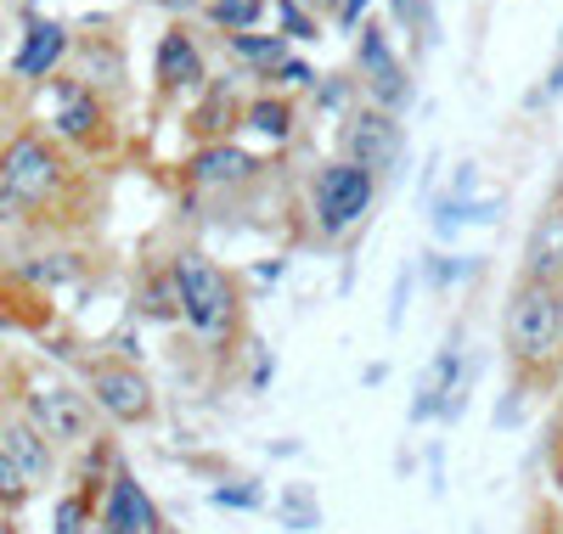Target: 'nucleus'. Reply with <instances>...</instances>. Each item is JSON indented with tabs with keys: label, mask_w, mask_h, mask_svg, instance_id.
I'll list each match as a JSON object with an SVG mask.
<instances>
[{
	"label": "nucleus",
	"mask_w": 563,
	"mask_h": 534,
	"mask_svg": "<svg viewBox=\"0 0 563 534\" xmlns=\"http://www.w3.org/2000/svg\"><path fill=\"white\" fill-rule=\"evenodd\" d=\"M225 52L238 63H249L260 79H276L282 63L294 57V40L288 34H225Z\"/></svg>",
	"instance_id": "17"
},
{
	"label": "nucleus",
	"mask_w": 563,
	"mask_h": 534,
	"mask_svg": "<svg viewBox=\"0 0 563 534\" xmlns=\"http://www.w3.org/2000/svg\"><path fill=\"white\" fill-rule=\"evenodd\" d=\"M135 310L147 315V321H180V287H175V270L153 276L147 287L135 293Z\"/></svg>",
	"instance_id": "20"
},
{
	"label": "nucleus",
	"mask_w": 563,
	"mask_h": 534,
	"mask_svg": "<svg viewBox=\"0 0 563 534\" xmlns=\"http://www.w3.org/2000/svg\"><path fill=\"white\" fill-rule=\"evenodd\" d=\"M384 377H389V366H384V360H372V366H366V371H361V382H366V388H378V382H384Z\"/></svg>",
	"instance_id": "37"
},
{
	"label": "nucleus",
	"mask_w": 563,
	"mask_h": 534,
	"mask_svg": "<svg viewBox=\"0 0 563 534\" xmlns=\"http://www.w3.org/2000/svg\"><path fill=\"white\" fill-rule=\"evenodd\" d=\"M558 96H563V57L547 68V79H541V90H536V102H558Z\"/></svg>",
	"instance_id": "35"
},
{
	"label": "nucleus",
	"mask_w": 563,
	"mask_h": 534,
	"mask_svg": "<svg viewBox=\"0 0 563 534\" xmlns=\"http://www.w3.org/2000/svg\"><path fill=\"white\" fill-rule=\"evenodd\" d=\"M249 113V102H238V90H231L225 79H209L203 85V102L192 108V130L203 147H214V141H231V124H238Z\"/></svg>",
	"instance_id": "14"
},
{
	"label": "nucleus",
	"mask_w": 563,
	"mask_h": 534,
	"mask_svg": "<svg viewBox=\"0 0 563 534\" xmlns=\"http://www.w3.org/2000/svg\"><path fill=\"white\" fill-rule=\"evenodd\" d=\"M316 102L350 119V113H355V108H350V79H344V74H327V85H316Z\"/></svg>",
	"instance_id": "30"
},
{
	"label": "nucleus",
	"mask_w": 563,
	"mask_h": 534,
	"mask_svg": "<svg viewBox=\"0 0 563 534\" xmlns=\"http://www.w3.org/2000/svg\"><path fill=\"white\" fill-rule=\"evenodd\" d=\"M153 79H158V96H186V90H203V85H209V63H203V45L192 40V29L175 23V29L158 40Z\"/></svg>",
	"instance_id": "10"
},
{
	"label": "nucleus",
	"mask_w": 563,
	"mask_h": 534,
	"mask_svg": "<svg viewBox=\"0 0 563 534\" xmlns=\"http://www.w3.org/2000/svg\"><path fill=\"white\" fill-rule=\"evenodd\" d=\"M97 507H102V501H90L85 490L57 496V507H52V534H90V529H97Z\"/></svg>",
	"instance_id": "21"
},
{
	"label": "nucleus",
	"mask_w": 563,
	"mask_h": 534,
	"mask_svg": "<svg viewBox=\"0 0 563 534\" xmlns=\"http://www.w3.org/2000/svg\"><path fill=\"white\" fill-rule=\"evenodd\" d=\"M23 416L52 440L57 450H79V445H97V405H90L85 388L74 382H34L29 400H23Z\"/></svg>",
	"instance_id": "5"
},
{
	"label": "nucleus",
	"mask_w": 563,
	"mask_h": 534,
	"mask_svg": "<svg viewBox=\"0 0 563 534\" xmlns=\"http://www.w3.org/2000/svg\"><path fill=\"white\" fill-rule=\"evenodd\" d=\"M214 507H243V512H260L265 507V490L254 478H231V483H220L214 490Z\"/></svg>",
	"instance_id": "25"
},
{
	"label": "nucleus",
	"mask_w": 563,
	"mask_h": 534,
	"mask_svg": "<svg viewBox=\"0 0 563 534\" xmlns=\"http://www.w3.org/2000/svg\"><path fill=\"white\" fill-rule=\"evenodd\" d=\"M400 153H406V130H400V119L384 113V108L366 102V108H355V113L339 124V158H350V164H361V169H372V175L395 169Z\"/></svg>",
	"instance_id": "7"
},
{
	"label": "nucleus",
	"mask_w": 563,
	"mask_h": 534,
	"mask_svg": "<svg viewBox=\"0 0 563 534\" xmlns=\"http://www.w3.org/2000/svg\"><path fill=\"white\" fill-rule=\"evenodd\" d=\"M541 461H547V483H552V496H563V427H558V422H547Z\"/></svg>",
	"instance_id": "28"
},
{
	"label": "nucleus",
	"mask_w": 563,
	"mask_h": 534,
	"mask_svg": "<svg viewBox=\"0 0 563 534\" xmlns=\"http://www.w3.org/2000/svg\"><path fill=\"white\" fill-rule=\"evenodd\" d=\"M276 23L288 40H316V18L305 12V0H276Z\"/></svg>",
	"instance_id": "27"
},
{
	"label": "nucleus",
	"mask_w": 563,
	"mask_h": 534,
	"mask_svg": "<svg viewBox=\"0 0 563 534\" xmlns=\"http://www.w3.org/2000/svg\"><path fill=\"white\" fill-rule=\"evenodd\" d=\"M68 57V29L63 23H29V34H23V52H18V74L23 79H45L57 63Z\"/></svg>",
	"instance_id": "16"
},
{
	"label": "nucleus",
	"mask_w": 563,
	"mask_h": 534,
	"mask_svg": "<svg viewBox=\"0 0 563 534\" xmlns=\"http://www.w3.org/2000/svg\"><path fill=\"white\" fill-rule=\"evenodd\" d=\"M552 422H558V427H563V388H558V411H552Z\"/></svg>",
	"instance_id": "39"
},
{
	"label": "nucleus",
	"mask_w": 563,
	"mask_h": 534,
	"mask_svg": "<svg viewBox=\"0 0 563 534\" xmlns=\"http://www.w3.org/2000/svg\"><path fill=\"white\" fill-rule=\"evenodd\" d=\"M249 382H254V388H265V382H271V355H265V349L254 355V377H249Z\"/></svg>",
	"instance_id": "36"
},
{
	"label": "nucleus",
	"mask_w": 563,
	"mask_h": 534,
	"mask_svg": "<svg viewBox=\"0 0 563 534\" xmlns=\"http://www.w3.org/2000/svg\"><path fill=\"white\" fill-rule=\"evenodd\" d=\"M558 45H563V34H558Z\"/></svg>",
	"instance_id": "43"
},
{
	"label": "nucleus",
	"mask_w": 563,
	"mask_h": 534,
	"mask_svg": "<svg viewBox=\"0 0 563 534\" xmlns=\"http://www.w3.org/2000/svg\"><path fill=\"white\" fill-rule=\"evenodd\" d=\"M558 321H563V281H558Z\"/></svg>",
	"instance_id": "41"
},
{
	"label": "nucleus",
	"mask_w": 563,
	"mask_h": 534,
	"mask_svg": "<svg viewBox=\"0 0 563 534\" xmlns=\"http://www.w3.org/2000/svg\"><path fill=\"white\" fill-rule=\"evenodd\" d=\"M0 450L18 461V472L34 483V490L57 478V445L45 440V433H40L29 416H7V422H0Z\"/></svg>",
	"instance_id": "11"
},
{
	"label": "nucleus",
	"mask_w": 563,
	"mask_h": 534,
	"mask_svg": "<svg viewBox=\"0 0 563 534\" xmlns=\"http://www.w3.org/2000/svg\"><path fill=\"white\" fill-rule=\"evenodd\" d=\"M97 534H175V529L158 512V501L147 496V483L119 461L102 490V507H97Z\"/></svg>",
	"instance_id": "8"
},
{
	"label": "nucleus",
	"mask_w": 563,
	"mask_h": 534,
	"mask_svg": "<svg viewBox=\"0 0 563 534\" xmlns=\"http://www.w3.org/2000/svg\"><path fill=\"white\" fill-rule=\"evenodd\" d=\"M260 18H265V0H209V23L220 34H254Z\"/></svg>",
	"instance_id": "22"
},
{
	"label": "nucleus",
	"mask_w": 563,
	"mask_h": 534,
	"mask_svg": "<svg viewBox=\"0 0 563 534\" xmlns=\"http://www.w3.org/2000/svg\"><path fill=\"white\" fill-rule=\"evenodd\" d=\"M389 7H395V23H400L406 34H422V40H434V34H440L429 0H389Z\"/></svg>",
	"instance_id": "23"
},
{
	"label": "nucleus",
	"mask_w": 563,
	"mask_h": 534,
	"mask_svg": "<svg viewBox=\"0 0 563 534\" xmlns=\"http://www.w3.org/2000/svg\"><path fill=\"white\" fill-rule=\"evenodd\" d=\"M321 7H327V12H333V18L344 23V29H355V23H361V12L372 7V0H321Z\"/></svg>",
	"instance_id": "34"
},
{
	"label": "nucleus",
	"mask_w": 563,
	"mask_h": 534,
	"mask_svg": "<svg viewBox=\"0 0 563 534\" xmlns=\"http://www.w3.org/2000/svg\"><path fill=\"white\" fill-rule=\"evenodd\" d=\"M63 180H68L63 153H57L45 135H34V130H23V135L12 141V147L0 153V186H7L23 209L52 203L57 191H63Z\"/></svg>",
	"instance_id": "6"
},
{
	"label": "nucleus",
	"mask_w": 563,
	"mask_h": 534,
	"mask_svg": "<svg viewBox=\"0 0 563 534\" xmlns=\"http://www.w3.org/2000/svg\"><path fill=\"white\" fill-rule=\"evenodd\" d=\"M501 349L512 366V382L525 388H547L552 377H563V321H558V287L519 276L512 293L501 304Z\"/></svg>",
	"instance_id": "1"
},
{
	"label": "nucleus",
	"mask_w": 563,
	"mask_h": 534,
	"mask_svg": "<svg viewBox=\"0 0 563 534\" xmlns=\"http://www.w3.org/2000/svg\"><path fill=\"white\" fill-rule=\"evenodd\" d=\"M186 169H192L198 186H238V180H249L260 164L238 147V141H214V147H198Z\"/></svg>",
	"instance_id": "15"
},
{
	"label": "nucleus",
	"mask_w": 563,
	"mask_h": 534,
	"mask_svg": "<svg viewBox=\"0 0 563 534\" xmlns=\"http://www.w3.org/2000/svg\"><path fill=\"white\" fill-rule=\"evenodd\" d=\"M0 534H23V529H18V523H0Z\"/></svg>",
	"instance_id": "40"
},
{
	"label": "nucleus",
	"mask_w": 563,
	"mask_h": 534,
	"mask_svg": "<svg viewBox=\"0 0 563 534\" xmlns=\"http://www.w3.org/2000/svg\"><path fill=\"white\" fill-rule=\"evenodd\" d=\"M525 534H558V501H552V496H541V501L530 507V518H525Z\"/></svg>",
	"instance_id": "32"
},
{
	"label": "nucleus",
	"mask_w": 563,
	"mask_h": 534,
	"mask_svg": "<svg viewBox=\"0 0 563 534\" xmlns=\"http://www.w3.org/2000/svg\"><path fill=\"white\" fill-rule=\"evenodd\" d=\"M79 57H85V79H90V85H102V68H108V79H113V85L124 79V57L113 52V45H97V40H90Z\"/></svg>",
	"instance_id": "24"
},
{
	"label": "nucleus",
	"mask_w": 563,
	"mask_h": 534,
	"mask_svg": "<svg viewBox=\"0 0 563 534\" xmlns=\"http://www.w3.org/2000/svg\"><path fill=\"white\" fill-rule=\"evenodd\" d=\"M276 79H282V85H294V90H299V85H316L321 74H316V68H310L305 57H288V63H282V74H276Z\"/></svg>",
	"instance_id": "33"
},
{
	"label": "nucleus",
	"mask_w": 563,
	"mask_h": 534,
	"mask_svg": "<svg viewBox=\"0 0 563 534\" xmlns=\"http://www.w3.org/2000/svg\"><path fill=\"white\" fill-rule=\"evenodd\" d=\"M102 96L90 90V85H63V108H57V135L74 141V147H97L102 141Z\"/></svg>",
	"instance_id": "12"
},
{
	"label": "nucleus",
	"mask_w": 563,
	"mask_h": 534,
	"mask_svg": "<svg viewBox=\"0 0 563 534\" xmlns=\"http://www.w3.org/2000/svg\"><path fill=\"white\" fill-rule=\"evenodd\" d=\"M355 57H361V85L372 96V108H384V113H400L411 102V74L406 63L395 57V45L384 34V23H361V40H355Z\"/></svg>",
	"instance_id": "9"
},
{
	"label": "nucleus",
	"mask_w": 563,
	"mask_h": 534,
	"mask_svg": "<svg viewBox=\"0 0 563 534\" xmlns=\"http://www.w3.org/2000/svg\"><path fill=\"white\" fill-rule=\"evenodd\" d=\"M474 534H485V529H474Z\"/></svg>",
	"instance_id": "44"
},
{
	"label": "nucleus",
	"mask_w": 563,
	"mask_h": 534,
	"mask_svg": "<svg viewBox=\"0 0 563 534\" xmlns=\"http://www.w3.org/2000/svg\"><path fill=\"white\" fill-rule=\"evenodd\" d=\"M372 198H378V175L361 169V164H350V158H333V164H321V169H316V186H310V214H316L321 236L333 242V236H344L350 225H361V220H366Z\"/></svg>",
	"instance_id": "4"
},
{
	"label": "nucleus",
	"mask_w": 563,
	"mask_h": 534,
	"mask_svg": "<svg viewBox=\"0 0 563 534\" xmlns=\"http://www.w3.org/2000/svg\"><path fill=\"white\" fill-rule=\"evenodd\" d=\"M558 534H563V507H558Z\"/></svg>",
	"instance_id": "42"
},
{
	"label": "nucleus",
	"mask_w": 563,
	"mask_h": 534,
	"mask_svg": "<svg viewBox=\"0 0 563 534\" xmlns=\"http://www.w3.org/2000/svg\"><path fill=\"white\" fill-rule=\"evenodd\" d=\"M294 119H299V108L288 102V96H254L249 113H243V124L260 130V135H271V141H288L294 135Z\"/></svg>",
	"instance_id": "18"
},
{
	"label": "nucleus",
	"mask_w": 563,
	"mask_h": 534,
	"mask_svg": "<svg viewBox=\"0 0 563 534\" xmlns=\"http://www.w3.org/2000/svg\"><path fill=\"white\" fill-rule=\"evenodd\" d=\"M18 276H23V281H40V287H45V281H68V276H79V259H74V254H52V265H23Z\"/></svg>",
	"instance_id": "29"
},
{
	"label": "nucleus",
	"mask_w": 563,
	"mask_h": 534,
	"mask_svg": "<svg viewBox=\"0 0 563 534\" xmlns=\"http://www.w3.org/2000/svg\"><path fill=\"white\" fill-rule=\"evenodd\" d=\"M175 287H180V321L192 326V337L203 349H225L231 337L243 332V299H238V281H231L209 254L186 248L175 265Z\"/></svg>",
	"instance_id": "2"
},
{
	"label": "nucleus",
	"mask_w": 563,
	"mask_h": 534,
	"mask_svg": "<svg viewBox=\"0 0 563 534\" xmlns=\"http://www.w3.org/2000/svg\"><path fill=\"white\" fill-rule=\"evenodd\" d=\"M411 281H417V265H400L395 276V304H389V332L406 326V304H411Z\"/></svg>",
	"instance_id": "31"
},
{
	"label": "nucleus",
	"mask_w": 563,
	"mask_h": 534,
	"mask_svg": "<svg viewBox=\"0 0 563 534\" xmlns=\"http://www.w3.org/2000/svg\"><path fill=\"white\" fill-rule=\"evenodd\" d=\"M164 7H175V12H192V7H198V0H164Z\"/></svg>",
	"instance_id": "38"
},
{
	"label": "nucleus",
	"mask_w": 563,
	"mask_h": 534,
	"mask_svg": "<svg viewBox=\"0 0 563 534\" xmlns=\"http://www.w3.org/2000/svg\"><path fill=\"white\" fill-rule=\"evenodd\" d=\"M276 518H282V529H294V534L321 529V501H316L310 483H282V496H276Z\"/></svg>",
	"instance_id": "19"
},
{
	"label": "nucleus",
	"mask_w": 563,
	"mask_h": 534,
	"mask_svg": "<svg viewBox=\"0 0 563 534\" xmlns=\"http://www.w3.org/2000/svg\"><path fill=\"white\" fill-rule=\"evenodd\" d=\"M85 394L119 427H153L158 422V394H153L147 371H141L135 360H124V355L85 360Z\"/></svg>",
	"instance_id": "3"
},
{
	"label": "nucleus",
	"mask_w": 563,
	"mask_h": 534,
	"mask_svg": "<svg viewBox=\"0 0 563 534\" xmlns=\"http://www.w3.org/2000/svg\"><path fill=\"white\" fill-rule=\"evenodd\" d=\"M525 276H536V281H563V198H552L547 203V214L536 220V231H530V248H525Z\"/></svg>",
	"instance_id": "13"
},
{
	"label": "nucleus",
	"mask_w": 563,
	"mask_h": 534,
	"mask_svg": "<svg viewBox=\"0 0 563 534\" xmlns=\"http://www.w3.org/2000/svg\"><path fill=\"white\" fill-rule=\"evenodd\" d=\"M29 496H34V483L18 472V461H12L7 450H0V507H12V512H18Z\"/></svg>",
	"instance_id": "26"
}]
</instances>
